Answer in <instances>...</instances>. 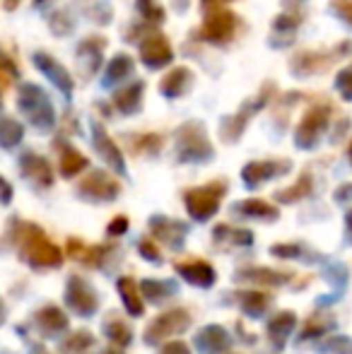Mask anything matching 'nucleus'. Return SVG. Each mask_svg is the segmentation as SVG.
<instances>
[{"mask_svg": "<svg viewBox=\"0 0 352 354\" xmlns=\"http://www.w3.org/2000/svg\"><path fill=\"white\" fill-rule=\"evenodd\" d=\"M128 229V219L126 217H118V219H113L111 224H109V234L111 236H116V234H123Z\"/></svg>", "mask_w": 352, "mask_h": 354, "instance_id": "37998d69", "label": "nucleus"}, {"mask_svg": "<svg viewBox=\"0 0 352 354\" xmlns=\"http://www.w3.org/2000/svg\"><path fill=\"white\" fill-rule=\"evenodd\" d=\"M133 58L131 56H126V53H118L116 58H113L111 63H109V68H106V75H104V87H111L113 82H118V80H123V77H128V75L133 73Z\"/></svg>", "mask_w": 352, "mask_h": 354, "instance_id": "393cba45", "label": "nucleus"}, {"mask_svg": "<svg viewBox=\"0 0 352 354\" xmlns=\"http://www.w3.org/2000/svg\"><path fill=\"white\" fill-rule=\"evenodd\" d=\"M77 193L87 201H113L121 193V186L106 171H92L87 178L80 181Z\"/></svg>", "mask_w": 352, "mask_h": 354, "instance_id": "9d476101", "label": "nucleus"}, {"mask_svg": "<svg viewBox=\"0 0 352 354\" xmlns=\"http://www.w3.org/2000/svg\"><path fill=\"white\" fill-rule=\"evenodd\" d=\"M328 118H331V106H311L304 113L299 128L295 133V142L297 147L309 149L319 142V138L324 136V131L328 128Z\"/></svg>", "mask_w": 352, "mask_h": 354, "instance_id": "423d86ee", "label": "nucleus"}, {"mask_svg": "<svg viewBox=\"0 0 352 354\" xmlns=\"http://www.w3.org/2000/svg\"><path fill=\"white\" fill-rule=\"evenodd\" d=\"M335 87L340 89L343 99H348V102H352V66L338 73V77H335Z\"/></svg>", "mask_w": 352, "mask_h": 354, "instance_id": "4c0bfd02", "label": "nucleus"}, {"mask_svg": "<svg viewBox=\"0 0 352 354\" xmlns=\"http://www.w3.org/2000/svg\"><path fill=\"white\" fill-rule=\"evenodd\" d=\"M138 12L150 22H162L165 19V10L155 3V0H138Z\"/></svg>", "mask_w": 352, "mask_h": 354, "instance_id": "f704fd0d", "label": "nucleus"}, {"mask_svg": "<svg viewBox=\"0 0 352 354\" xmlns=\"http://www.w3.org/2000/svg\"><path fill=\"white\" fill-rule=\"evenodd\" d=\"M140 289H142V292H147V297H150L152 301H160V299H165L167 294L172 292V289H169V284H162V282H152V280L142 282V284H140Z\"/></svg>", "mask_w": 352, "mask_h": 354, "instance_id": "c9c22d12", "label": "nucleus"}, {"mask_svg": "<svg viewBox=\"0 0 352 354\" xmlns=\"http://www.w3.org/2000/svg\"><path fill=\"white\" fill-rule=\"evenodd\" d=\"M328 326H333V323H331V321H324V323H321L319 321V316H314V318H311V323H306V330H304V337H314V335H321V333H326V328H328Z\"/></svg>", "mask_w": 352, "mask_h": 354, "instance_id": "ea45409f", "label": "nucleus"}, {"mask_svg": "<svg viewBox=\"0 0 352 354\" xmlns=\"http://www.w3.org/2000/svg\"><path fill=\"white\" fill-rule=\"evenodd\" d=\"M309 193H311V176L309 174H302V178L295 186L287 188V191H277L275 198L280 203H295V201H299V198H306Z\"/></svg>", "mask_w": 352, "mask_h": 354, "instance_id": "c85d7f7f", "label": "nucleus"}, {"mask_svg": "<svg viewBox=\"0 0 352 354\" xmlns=\"http://www.w3.org/2000/svg\"><path fill=\"white\" fill-rule=\"evenodd\" d=\"M348 152H350V159H352V142H350V149H348Z\"/></svg>", "mask_w": 352, "mask_h": 354, "instance_id": "864d4df0", "label": "nucleus"}, {"mask_svg": "<svg viewBox=\"0 0 352 354\" xmlns=\"http://www.w3.org/2000/svg\"><path fill=\"white\" fill-rule=\"evenodd\" d=\"M142 87H145L142 82H136L126 89H118V92L113 94V106H116L121 113H136L138 109H140Z\"/></svg>", "mask_w": 352, "mask_h": 354, "instance_id": "412c9836", "label": "nucleus"}, {"mask_svg": "<svg viewBox=\"0 0 352 354\" xmlns=\"http://www.w3.org/2000/svg\"><path fill=\"white\" fill-rule=\"evenodd\" d=\"M92 131H94V147H97V152L102 154V159H106L109 167H113L118 174L126 171V164H123L121 152H118L116 142H113L111 138L106 136V131H104V128L99 126V123H94Z\"/></svg>", "mask_w": 352, "mask_h": 354, "instance_id": "dca6fc26", "label": "nucleus"}, {"mask_svg": "<svg viewBox=\"0 0 352 354\" xmlns=\"http://www.w3.org/2000/svg\"><path fill=\"white\" fill-rule=\"evenodd\" d=\"M272 253H275V256H282V258H295L297 253H299V248L297 246H272Z\"/></svg>", "mask_w": 352, "mask_h": 354, "instance_id": "c03bdc74", "label": "nucleus"}, {"mask_svg": "<svg viewBox=\"0 0 352 354\" xmlns=\"http://www.w3.org/2000/svg\"><path fill=\"white\" fill-rule=\"evenodd\" d=\"M237 27V17L227 10H212L207 12L205 22L201 27V39L210 44H225L232 39Z\"/></svg>", "mask_w": 352, "mask_h": 354, "instance_id": "1a4fd4ad", "label": "nucleus"}, {"mask_svg": "<svg viewBox=\"0 0 352 354\" xmlns=\"http://www.w3.org/2000/svg\"><path fill=\"white\" fill-rule=\"evenodd\" d=\"M292 164L287 159H268V162H251L244 167L241 176H244V183L251 188L261 186L268 178H275V176H282V174L290 171Z\"/></svg>", "mask_w": 352, "mask_h": 354, "instance_id": "f8f14e48", "label": "nucleus"}, {"mask_svg": "<svg viewBox=\"0 0 352 354\" xmlns=\"http://www.w3.org/2000/svg\"><path fill=\"white\" fill-rule=\"evenodd\" d=\"M162 145V138L160 136H140L136 138V142H133V152H157Z\"/></svg>", "mask_w": 352, "mask_h": 354, "instance_id": "e433bc0d", "label": "nucleus"}, {"mask_svg": "<svg viewBox=\"0 0 352 354\" xmlns=\"http://www.w3.org/2000/svg\"><path fill=\"white\" fill-rule=\"evenodd\" d=\"M210 3H212V5H215V3H217V0H203V5H205V8H207V5H210Z\"/></svg>", "mask_w": 352, "mask_h": 354, "instance_id": "3c124183", "label": "nucleus"}, {"mask_svg": "<svg viewBox=\"0 0 352 354\" xmlns=\"http://www.w3.org/2000/svg\"><path fill=\"white\" fill-rule=\"evenodd\" d=\"M295 323H297V318H295V313H290V311L277 313V316L272 318L270 323H268V333H270V337H275L277 347H280L282 342H285V337L292 333Z\"/></svg>", "mask_w": 352, "mask_h": 354, "instance_id": "bb28decb", "label": "nucleus"}, {"mask_svg": "<svg viewBox=\"0 0 352 354\" xmlns=\"http://www.w3.org/2000/svg\"><path fill=\"white\" fill-rule=\"evenodd\" d=\"M34 66H37L39 71H41L48 80H51L53 84H56L58 89H61L63 97L71 99V94H73V77L66 73V68H63L61 63L53 61V58L48 56V53L39 51V53H34Z\"/></svg>", "mask_w": 352, "mask_h": 354, "instance_id": "4468645a", "label": "nucleus"}, {"mask_svg": "<svg viewBox=\"0 0 352 354\" xmlns=\"http://www.w3.org/2000/svg\"><path fill=\"white\" fill-rule=\"evenodd\" d=\"M37 323L41 326V330L46 333V335H56L58 330L68 328L66 313H63L58 306H46V308H41V311H39V316H37Z\"/></svg>", "mask_w": 352, "mask_h": 354, "instance_id": "5701e85b", "label": "nucleus"}, {"mask_svg": "<svg viewBox=\"0 0 352 354\" xmlns=\"http://www.w3.org/2000/svg\"><path fill=\"white\" fill-rule=\"evenodd\" d=\"M34 3H37V5H44V3H46V0H34Z\"/></svg>", "mask_w": 352, "mask_h": 354, "instance_id": "603ef678", "label": "nucleus"}, {"mask_svg": "<svg viewBox=\"0 0 352 354\" xmlns=\"http://www.w3.org/2000/svg\"><path fill=\"white\" fill-rule=\"evenodd\" d=\"M17 106H19V111L29 118V123H32L34 128H39L41 133H48L56 126V111H53L46 92H44L41 87H37V84L27 82L19 87Z\"/></svg>", "mask_w": 352, "mask_h": 354, "instance_id": "f03ea898", "label": "nucleus"}, {"mask_svg": "<svg viewBox=\"0 0 352 354\" xmlns=\"http://www.w3.org/2000/svg\"><path fill=\"white\" fill-rule=\"evenodd\" d=\"M104 330H106V335L111 337L116 345H128L131 342V330H128V326L123 321H118L116 316H111L106 323H104Z\"/></svg>", "mask_w": 352, "mask_h": 354, "instance_id": "7c9ffc66", "label": "nucleus"}, {"mask_svg": "<svg viewBox=\"0 0 352 354\" xmlns=\"http://www.w3.org/2000/svg\"><path fill=\"white\" fill-rule=\"evenodd\" d=\"M188 323H191V318H188V313L181 311V308L162 313V316H157L155 321L147 326L145 342L147 345H157V342H162L165 337H172V335L183 333L188 328Z\"/></svg>", "mask_w": 352, "mask_h": 354, "instance_id": "6e6552de", "label": "nucleus"}, {"mask_svg": "<svg viewBox=\"0 0 352 354\" xmlns=\"http://www.w3.org/2000/svg\"><path fill=\"white\" fill-rule=\"evenodd\" d=\"M68 304L80 316H92L94 308H97V294H94L92 284L82 280V277H71V282H68Z\"/></svg>", "mask_w": 352, "mask_h": 354, "instance_id": "ddd939ff", "label": "nucleus"}, {"mask_svg": "<svg viewBox=\"0 0 352 354\" xmlns=\"http://www.w3.org/2000/svg\"><path fill=\"white\" fill-rule=\"evenodd\" d=\"M272 97V84H266L263 89H261V94L259 97H254V99H249V102L244 104V106L239 109V113H234V116H227L225 121H222V128H220V136H222V140L225 142H234V140H239L241 138V133H244V128H246V121H249L251 116H254L259 109H263L266 106V102Z\"/></svg>", "mask_w": 352, "mask_h": 354, "instance_id": "39448f33", "label": "nucleus"}, {"mask_svg": "<svg viewBox=\"0 0 352 354\" xmlns=\"http://www.w3.org/2000/svg\"><path fill=\"white\" fill-rule=\"evenodd\" d=\"M17 227V246H22V253L34 268H53L61 266V251L46 239V234L39 227L27 222H15Z\"/></svg>", "mask_w": 352, "mask_h": 354, "instance_id": "f257e3e1", "label": "nucleus"}, {"mask_svg": "<svg viewBox=\"0 0 352 354\" xmlns=\"http://www.w3.org/2000/svg\"><path fill=\"white\" fill-rule=\"evenodd\" d=\"M237 210L244 212V214H251V217H270L275 219L277 217V210L272 205H268L263 201H246V203H239Z\"/></svg>", "mask_w": 352, "mask_h": 354, "instance_id": "473e14b6", "label": "nucleus"}, {"mask_svg": "<svg viewBox=\"0 0 352 354\" xmlns=\"http://www.w3.org/2000/svg\"><path fill=\"white\" fill-rule=\"evenodd\" d=\"M140 58L147 68L157 71V68H165L167 63H172L174 51H172L169 41L165 39V34L160 32H150L145 37V41L140 44Z\"/></svg>", "mask_w": 352, "mask_h": 354, "instance_id": "9b49d317", "label": "nucleus"}, {"mask_svg": "<svg viewBox=\"0 0 352 354\" xmlns=\"http://www.w3.org/2000/svg\"><path fill=\"white\" fill-rule=\"evenodd\" d=\"M92 335H89L87 330H80L75 333V335H71L66 342H63V352L68 354H77V352H85L87 347H92Z\"/></svg>", "mask_w": 352, "mask_h": 354, "instance_id": "72a5a7b5", "label": "nucleus"}, {"mask_svg": "<svg viewBox=\"0 0 352 354\" xmlns=\"http://www.w3.org/2000/svg\"><path fill=\"white\" fill-rule=\"evenodd\" d=\"M188 84H191V73H188L186 68H174V71L167 73L165 80L160 82V92L169 99L181 97V94L186 92Z\"/></svg>", "mask_w": 352, "mask_h": 354, "instance_id": "4be33fe9", "label": "nucleus"}, {"mask_svg": "<svg viewBox=\"0 0 352 354\" xmlns=\"http://www.w3.org/2000/svg\"><path fill=\"white\" fill-rule=\"evenodd\" d=\"M345 196H352V183H350V186H340V191L338 193H335V198H338V201H345Z\"/></svg>", "mask_w": 352, "mask_h": 354, "instance_id": "49530a36", "label": "nucleus"}, {"mask_svg": "<svg viewBox=\"0 0 352 354\" xmlns=\"http://www.w3.org/2000/svg\"><path fill=\"white\" fill-rule=\"evenodd\" d=\"M152 232H155L157 239L167 241L169 246L178 248L183 243V234H186V227L181 222H172V219H162V217H155L152 219Z\"/></svg>", "mask_w": 352, "mask_h": 354, "instance_id": "aec40b11", "label": "nucleus"}, {"mask_svg": "<svg viewBox=\"0 0 352 354\" xmlns=\"http://www.w3.org/2000/svg\"><path fill=\"white\" fill-rule=\"evenodd\" d=\"M331 8H333V12L338 15L340 19H345L348 24H352V0H333Z\"/></svg>", "mask_w": 352, "mask_h": 354, "instance_id": "58836bf2", "label": "nucleus"}, {"mask_svg": "<svg viewBox=\"0 0 352 354\" xmlns=\"http://www.w3.org/2000/svg\"><path fill=\"white\" fill-rule=\"evenodd\" d=\"M106 354H113V352H106Z\"/></svg>", "mask_w": 352, "mask_h": 354, "instance_id": "5fc2aeb1", "label": "nucleus"}, {"mask_svg": "<svg viewBox=\"0 0 352 354\" xmlns=\"http://www.w3.org/2000/svg\"><path fill=\"white\" fill-rule=\"evenodd\" d=\"M87 167V157L85 154H80L77 149L73 147H63L61 149V174L63 176H75L77 171H82V169Z\"/></svg>", "mask_w": 352, "mask_h": 354, "instance_id": "cd10ccee", "label": "nucleus"}, {"mask_svg": "<svg viewBox=\"0 0 352 354\" xmlns=\"http://www.w3.org/2000/svg\"><path fill=\"white\" fill-rule=\"evenodd\" d=\"M104 46H106V39H102V37L85 39V41L77 46V63L82 66V73L85 75H92L99 68Z\"/></svg>", "mask_w": 352, "mask_h": 354, "instance_id": "f3484780", "label": "nucleus"}, {"mask_svg": "<svg viewBox=\"0 0 352 354\" xmlns=\"http://www.w3.org/2000/svg\"><path fill=\"white\" fill-rule=\"evenodd\" d=\"M348 229H350V234H352V212L348 214Z\"/></svg>", "mask_w": 352, "mask_h": 354, "instance_id": "8fccbe9b", "label": "nucleus"}, {"mask_svg": "<svg viewBox=\"0 0 352 354\" xmlns=\"http://www.w3.org/2000/svg\"><path fill=\"white\" fill-rule=\"evenodd\" d=\"M176 270L181 272L183 277H186L191 284H196V287H210L212 282H215V270H212L207 263L203 261H193V263H178Z\"/></svg>", "mask_w": 352, "mask_h": 354, "instance_id": "a211bd4d", "label": "nucleus"}, {"mask_svg": "<svg viewBox=\"0 0 352 354\" xmlns=\"http://www.w3.org/2000/svg\"><path fill=\"white\" fill-rule=\"evenodd\" d=\"M17 5H19V0H5L3 8H5V10H15Z\"/></svg>", "mask_w": 352, "mask_h": 354, "instance_id": "de8ad7c7", "label": "nucleus"}, {"mask_svg": "<svg viewBox=\"0 0 352 354\" xmlns=\"http://www.w3.org/2000/svg\"><path fill=\"white\" fill-rule=\"evenodd\" d=\"M5 203H10V183H5V198H3Z\"/></svg>", "mask_w": 352, "mask_h": 354, "instance_id": "09e8293b", "label": "nucleus"}, {"mask_svg": "<svg viewBox=\"0 0 352 354\" xmlns=\"http://www.w3.org/2000/svg\"><path fill=\"white\" fill-rule=\"evenodd\" d=\"M268 306V297L261 292H244L241 294V308H244L249 316H261Z\"/></svg>", "mask_w": 352, "mask_h": 354, "instance_id": "2f4dec72", "label": "nucleus"}, {"mask_svg": "<svg viewBox=\"0 0 352 354\" xmlns=\"http://www.w3.org/2000/svg\"><path fill=\"white\" fill-rule=\"evenodd\" d=\"M56 15H58V17H51V29L56 34H61V37H66V34L71 32V22H68L63 12H56Z\"/></svg>", "mask_w": 352, "mask_h": 354, "instance_id": "a19ab883", "label": "nucleus"}, {"mask_svg": "<svg viewBox=\"0 0 352 354\" xmlns=\"http://www.w3.org/2000/svg\"><path fill=\"white\" fill-rule=\"evenodd\" d=\"M162 354H188V347L183 342H172L162 350Z\"/></svg>", "mask_w": 352, "mask_h": 354, "instance_id": "a18cd8bd", "label": "nucleus"}, {"mask_svg": "<svg viewBox=\"0 0 352 354\" xmlns=\"http://www.w3.org/2000/svg\"><path fill=\"white\" fill-rule=\"evenodd\" d=\"M22 136H24L22 126H19L15 118L5 116L3 123H0V142H3V147H8V149L15 147V145L22 140Z\"/></svg>", "mask_w": 352, "mask_h": 354, "instance_id": "c756f323", "label": "nucleus"}, {"mask_svg": "<svg viewBox=\"0 0 352 354\" xmlns=\"http://www.w3.org/2000/svg\"><path fill=\"white\" fill-rule=\"evenodd\" d=\"M222 196H225V183L222 181L207 183V186L193 188V191L186 193V207L193 219L205 222V219H210L217 212Z\"/></svg>", "mask_w": 352, "mask_h": 354, "instance_id": "20e7f679", "label": "nucleus"}, {"mask_svg": "<svg viewBox=\"0 0 352 354\" xmlns=\"http://www.w3.org/2000/svg\"><path fill=\"white\" fill-rule=\"evenodd\" d=\"M118 289H121V299L126 304L131 316H142V299H140V287L131 277H121L118 280Z\"/></svg>", "mask_w": 352, "mask_h": 354, "instance_id": "b1692460", "label": "nucleus"}, {"mask_svg": "<svg viewBox=\"0 0 352 354\" xmlns=\"http://www.w3.org/2000/svg\"><path fill=\"white\" fill-rule=\"evenodd\" d=\"M352 48V44L350 41H343V44H338V46L333 48V53H316V51H302V53H297L295 58H292V71H295L297 77H306V75H314V73H319V71H324L326 66H331L333 61H338V58H343L345 56V51H350Z\"/></svg>", "mask_w": 352, "mask_h": 354, "instance_id": "0eeeda50", "label": "nucleus"}, {"mask_svg": "<svg viewBox=\"0 0 352 354\" xmlns=\"http://www.w3.org/2000/svg\"><path fill=\"white\" fill-rule=\"evenodd\" d=\"M19 167H22V174L29 178V181H34L37 186L46 188L53 183V171L51 167H48V162L44 157H39V154H32L27 152L22 157V162H19Z\"/></svg>", "mask_w": 352, "mask_h": 354, "instance_id": "2eb2a0df", "label": "nucleus"}, {"mask_svg": "<svg viewBox=\"0 0 352 354\" xmlns=\"http://www.w3.org/2000/svg\"><path fill=\"white\" fill-rule=\"evenodd\" d=\"M239 280H249V282H263V284H285L292 280V272H275V270H268V268H256V270H246L239 272Z\"/></svg>", "mask_w": 352, "mask_h": 354, "instance_id": "a878e982", "label": "nucleus"}, {"mask_svg": "<svg viewBox=\"0 0 352 354\" xmlns=\"http://www.w3.org/2000/svg\"><path fill=\"white\" fill-rule=\"evenodd\" d=\"M227 342H230V337H227V333L222 330L220 326L205 328V330H201L196 337V347L203 354H217L220 350H225Z\"/></svg>", "mask_w": 352, "mask_h": 354, "instance_id": "6ab92c4d", "label": "nucleus"}, {"mask_svg": "<svg viewBox=\"0 0 352 354\" xmlns=\"http://www.w3.org/2000/svg\"><path fill=\"white\" fill-rule=\"evenodd\" d=\"M176 154L181 162H207L212 157V145L207 142L203 123H183L176 131Z\"/></svg>", "mask_w": 352, "mask_h": 354, "instance_id": "7ed1b4c3", "label": "nucleus"}, {"mask_svg": "<svg viewBox=\"0 0 352 354\" xmlns=\"http://www.w3.org/2000/svg\"><path fill=\"white\" fill-rule=\"evenodd\" d=\"M140 253L147 258V261L160 263V253H157V248H155V243H152V241H142L140 243Z\"/></svg>", "mask_w": 352, "mask_h": 354, "instance_id": "79ce46f5", "label": "nucleus"}]
</instances>
